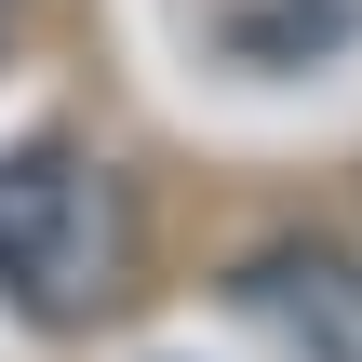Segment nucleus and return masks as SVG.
<instances>
[{
    "mask_svg": "<svg viewBox=\"0 0 362 362\" xmlns=\"http://www.w3.org/2000/svg\"><path fill=\"white\" fill-rule=\"evenodd\" d=\"M362 0H228V54L242 67H309V54H349Z\"/></svg>",
    "mask_w": 362,
    "mask_h": 362,
    "instance_id": "3",
    "label": "nucleus"
},
{
    "mask_svg": "<svg viewBox=\"0 0 362 362\" xmlns=\"http://www.w3.org/2000/svg\"><path fill=\"white\" fill-rule=\"evenodd\" d=\"M121 255H134V215H121L107 161H81V148L0 161V296L27 322H94L121 296Z\"/></svg>",
    "mask_w": 362,
    "mask_h": 362,
    "instance_id": "1",
    "label": "nucleus"
},
{
    "mask_svg": "<svg viewBox=\"0 0 362 362\" xmlns=\"http://www.w3.org/2000/svg\"><path fill=\"white\" fill-rule=\"evenodd\" d=\"M228 296L296 362H362V255H336V242H269V255H242Z\"/></svg>",
    "mask_w": 362,
    "mask_h": 362,
    "instance_id": "2",
    "label": "nucleus"
}]
</instances>
